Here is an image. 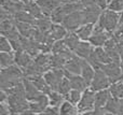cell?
Returning <instances> with one entry per match:
<instances>
[{"label":"cell","mask_w":123,"mask_h":115,"mask_svg":"<svg viewBox=\"0 0 123 115\" xmlns=\"http://www.w3.org/2000/svg\"><path fill=\"white\" fill-rule=\"evenodd\" d=\"M65 77V70L61 68H52L51 70L47 71L43 74V77L48 83V85L50 86L52 92H57V88L60 86L62 80Z\"/></svg>","instance_id":"6da1fadb"},{"label":"cell","mask_w":123,"mask_h":115,"mask_svg":"<svg viewBox=\"0 0 123 115\" xmlns=\"http://www.w3.org/2000/svg\"><path fill=\"white\" fill-rule=\"evenodd\" d=\"M79 113H85V112H93L95 110V92L87 88L83 92L80 102L77 105Z\"/></svg>","instance_id":"7a4b0ae2"},{"label":"cell","mask_w":123,"mask_h":115,"mask_svg":"<svg viewBox=\"0 0 123 115\" xmlns=\"http://www.w3.org/2000/svg\"><path fill=\"white\" fill-rule=\"evenodd\" d=\"M111 86V83L109 81L108 77L105 74V72L99 69V70H95V75L94 79L92 81L91 85H90V89H92L93 92L97 93L99 90H104V89H108Z\"/></svg>","instance_id":"3957f363"},{"label":"cell","mask_w":123,"mask_h":115,"mask_svg":"<svg viewBox=\"0 0 123 115\" xmlns=\"http://www.w3.org/2000/svg\"><path fill=\"white\" fill-rule=\"evenodd\" d=\"M102 70L108 77L111 84H115L117 82H120L123 80V73L121 70V66L119 64L110 62V64H107V65H103Z\"/></svg>","instance_id":"277c9868"},{"label":"cell","mask_w":123,"mask_h":115,"mask_svg":"<svg viewBox=\"0 0 123 115\" xmlns=\"http://www.w3.org/2000/svg\"><path fill=\"white\" fill-rule=\"evenodd\" d=\"M62 25L66 28L68 32H74L83 25V17H82V11L72 13L65 17Z\"/></svg>","instance_id":"5b68a950"},{"label":"cell","mask_w":123,"mask_h":115,"mask_svg":"<svg viewBox=\"0 0 123 115\" xmlns=\"http://www.w3.org/2000/svg\"><path fill=\"white\" fill-rule=\"evenodd\" d=\"M102 13H103V10L99 6L96 5V4L84 6L82 10L83 25H85V24H95L98 21Z\"/></svg>","instance_id":"8992f818"},{"label":"cell","mask_w":123,"mask_h":115,"mask_svg":"<svg viewBox=\"0 0 123 115\" xmlns=\"http://www.w3.org/2000/svg\"><path fill=\"white\" fill-rule=\"evenodd\" d=\"M104 16H105V28H106V31L113 34V32L117 30V28L120 25V14L112 12L110 10H105Z\"/></svg>","instance_id":"52a82bcc"},{"label":"cell","mask_w":123,"mask_h":115,"mask_svg":"<svg viewBox=\"0 0 123 115\" xmlns=\"http://www.w3.org/2000/svg\"><path fill=\"white\" fill-rule=\"evenodd\" d=\"M6 80H24V71L17 65L1 69V81Z\"/></svg>","instance_id":"ba28073f"},{"label":"cell","mask_w":123,"mask_h":115,"mask_svg":"<svg viewBox=\"0 0 123 115\" xmlns=\"http://www.w3.org/2000/svg\"><path fill=\"white\" fill-rule=\"evenodd\" d=\"M104 49L107 52V54L109 55L111 61L116 62V64H121V58H120L119 52H118V41L115 39V37H111L106 43H105Z\"/></svg>","instance_id":"9c48e42d"},{"label":"cell","mask_w":123,"mask_h":115,"mask_svg":"<svg viewBox=\"0 0 123 115\" xmlns=\"http://www.w3.org/2000/svg\"><path fill=\"white\" fill-rule=\"evenodd\" d=\"M65 75L70 82V85H71V89H76L79 92L83 93L89 88V85L85 82V80L83 79L81 75L78 74H71V73H68L65 71Z\"/></svg>","instance_id":"30bf717a"},{"label":"cell","mask_w":123,"mask_h":115,"mask_svg":"<svg viewBox=\"0 0 123 115\" xmlns=\"http://www.w3.org/2000/svg\"><path fill=\"white\" fill-rule=\"evenodd\" d=\"M95 47L89 42V41H81L79 43V45L77 46V49H74V55H77L81 59L87 60L90 58V56L92 55V53L94 52Z\"/></svg>","instance_id":"8fae6325"},{"label":"cell","mask_w":123,"mask_h":115,"mask_svg":"<svg viewBox=\"0 0 123 115\" xmlns=\"http://www.w3.org/2000/svg\"><path fill=\"white\" fill-rule=\"evenodd\" d=\"M23 84L24 87H25V94H26V98L29 102H32V101L38 100L40 97H42L44 94H42L41 92H39L38 89L36 88V86L32 84L31 81L27 79L23 80Z\"/></svg>","instance_id":"7c38bea8"},{"label":"cell","mask_w":123,"mask_h":115,"mask_svg":"<svg viewBox=\"0 0 123 115\" xmlns=\"http://www.w3.org/2000/svg\"><path fill=\"white\" fill-rule=\"evenodd\" d=\"M37 3L41 8L43 15L50 17L51 14L62 5L60 0H37Z\"/></svg>","instance_id":"4fadbf2b"},{"label":"cell","mask_w":123,"mask_h":115,"mask_svg":"<svg viewBox=\"0 0 123 115\" xmlns=\"http://www.w3.org/2000/svg\"><path fill=\"white\" fill-rule=\"evenodd\" d=\"M49 107H50V102H49V97H48V95H43L38 100L29 102V110L38 115L41 114L43 111H45Z\"/></svg>","instance_id":"5bb4252c"},{"label":"cell","mask_w":123,"mask_h":115,"mask_svg":"<svg viewBox=\"0 0 123 115\" xmlns=\"http://www.w3.org/2000/svg\"><path fill=\"white\" fill-rule=\"evenodd\" d=\"M32 62H34V58L27 52L23 51L15 53V65H17L23 71L27 69Z\"/></svg>","instance_id":"9a60e30c"},{"label":"cell","mask_w":123,"mask_h":115,"mask_svg":"<svg viewBox=\"0 0 123 115\" xmlns=\"http://www.w3.org/2000/svg\"><path fill=\"white\" fill-rule=\"evenodd\" d=\"M81 66H82V59L79 58L77 55H74L71 59L67 61V64L64 67V70L71 74H81Z\"/></svg>","instance_id":"2e32d148"},{"label":"cell","mask_w":123,"mask_h":115,"mask_svg":"<svg viewBox=\"0 0 123 115\" xmlns=\"http://www.w3.org/2000/svg\"><path fill=\"white\" fill-rule=\"evenodd\" d=\"M24 4H25V11L28 12L31 16H34L36 19L42 18L44 17L43 12L37 1H32V0H24Z\"/></svg>","instance_id":"e0dca14e"},{"label":"cell","mask_w":123,"mask_h":115,"mask_svg":"<svg viewBox=\"0 0 123 115\" xmlns=\"http://www.w3.org/2000/svg\"><path fill=\"white\" fill-rule=\"evenodd\" d=\"M68 31L66 30V28L63 25L60 24H53L50 29V31L48 32V36L51 39H53L54 41H60V40H64L66 36H67Z\"/></svg>","instance_id":"ac0fdd59"},{"label":"cell","mask_w":123,"mask_h":115,"mask_svg":"<svg viewBox=\"0 0 123 115\" xmlns=\"http://www.w3.org/2000/svg\"><path fill=\"white\" fill-rule=\"evenodd\" d=\"M112 37V33L105 31V32H100V33H94L93 36L90 38L89 42L93 45L94 47H103L105 45V43Z\"/></svg>","instance_id":"d6986e66"},{"label":"cell","mask_w":123,"mask_h":115,"mask_svg":"<svg viewBox=\"0 0 123 115\" xmlns=\"http://www.w3.org/2000/svg\"><path fill=\"white\" fill-rule=\"evenodd\" d=\"M81 77L85 80V82L87 83V85H91L92 81L94 79V75H95V69L89 64V61L82 59V66H81Z\"/></svg>","instance_id":"ffe728a7"},{"label":"cell","mask_w":123,"mask_h":115,"mask_svg":"<svg viewBox=\"0 0 123 115\" xmlns=\"http://www.w3.org/2000/svg\"><path fill=\"white\" fill-rule=\"evenodd\" d=\"M110 98L111 94L109 88L95 93V109H104Z\"/></svg>","instance_id":"44dd1931"},{"label":"cell","mask_w":123,"mask_h":115,"mask_svg":"<svg viewBox=\"0 0 123 115\" xmlns=\"http://www.w3.org/2000/svg\"><path fill=\"white\" fill-rule=\"evenodd\" d=\"M94 25L95 24H85V25H82L74 32L80 38L81 41H89L90 38L94 33Z\"/></svg>","instance_id":"7402d4cb"},{"label":"cell","mask_w":123,"mask_h":115,"mask_svg":"<svg viewBox=\"0 0 123 115\" xmlns=\"http://www.w3.org/2000/svg\"><path fill=\"white\" fill-rule=\"evenodd\" d=\"M64 42H65L66 46L70 49L71 52H74V49H77V46L79 45V43L81 42L80 38L77 36L76 32H68L67 36L64 38Z\"/></svg>","instance_id":"603a6c76"},{"label":"cell","mask_w":123,"mask_h":115,"mask_svg":"<svg viewBox=\"0 0 123 115\" xmlns=\"http://www.w3.org/2000/svg\"><path fill=\"white\" fill-rule=\"evenodd\" d=\"M29 81H31L32 84L36 86L37 89H38L39 92H41L42 94L49 95L50 93L52 92L51 88H50V86L48 85V83L45 82V80H44V77H43V75H42V77H35V79H32V80H29Z\"/></svg>","instance_id":"cb8c5ba5"},{"label":"cell","mask_w":123,"mask_h":115,"mask_svg":"<svg viewBox=\"0 0 123 115\" xmlns=\"http://www.w3.org/2000/svg\"><path fill=\"white\" fill-rule=\"evenodd\" d=\"M48 97H49L50 107L52 108H60L66 100L65 96H63L58 92H51L48 95Z\"/></svg>","instance_id":"d4e9b609"},{"label":"cell","mask_w":123,"mask_h":115,"mask_svg":"<svg viewBox=\"0 0 123 115\" xmlns=\"http://www.w3.org/2000/svg\"><path fill=\"white\" fill-rule=\"evenodd\" d=\"M15 65V53H0V67L1 69Z\"/></svg>","instance_id":"484cf974"},{"label":"cell","mask_w":123,"mask_h":115,"mask_svg":"<svg viewBox=\"0 0 123 115\" xmlns=\"http://www.w3.org/2000/svg\"><path fill=\"white\" fill-rule=\"evenodd\" d=\"M60 115H79V111L77 105L66 101L60 107Z\"/></svg>","instance_id":"4316f807"},{"label":"cell","mask_w":123,"mask_h":115,"mask_svg":"<svg viewBox=\"0 0 123 115\" xmlns=\"http://www.w3.org/2000/svg\"><path fill=\"white\" fill-rule=\"evenodd\" d=\"M52 25H53V23H52L51 18L44 16V17H42V18L37 19L36 28L39 29L40 31H42L43 33H48V32L50 31V29H51Z\"/></svg>","instance_id":"83f0119b"},{"label":"cell","mask_w":123,"mask_h":115,"mask_svg":"<svg viewBox=\"0 0 123 115\" xmlns=\"http://www.w3.org/2000/svg\"><path fill=\"white\" fill-rule=\"evenodd\" d=\"M14 18H15V21L30 24V25H32V26H35V27H36L37 19L35 18L34 16H31V15H30L28 12H26V11H22V12L16 13V14L14 15Z\"/></svg>","instance_id":"f1b7e54d"},{"label":"cell","mask_w":123,"mask_h":115,"mask_svg":"<svg viewBox=\"0 0 123 115\" xmlns=\"http://www.w3.org/2000/svg\"><path fill=\"white\" fill-rule=\"evenodd\" d=\"M94 54H95V57L96 59L99 61V64L102 65H107V64H110L111 59L109 57V55L107 54V52L104 49V47H96L94 49Z\"/></svg>","instance_id":"f546056e"},{"label":"cell","mask_w":123,"mask_h":115,"mask_svg":"<svg viewBox=\"0 0 123 115\" xmlns=\"http://www.w3.org/2000/svg\"><path fill=\"white\" fill-rule=\"evenodd\" d=\"M119 103H120V99L115 98V97L111 96V98L108 100V102L105 105L104 109L106 110V112H108V113H112L115 115H118V112H119Z\"/></svg>","instance_id":"4dcf8cb0"},{"label":"cell","mask_w":123,"mask_h":115,"mask_svg":"<svg viewBox=\"0 0 123 115\" xmlns=\"http://www.w3.org/2000/svg\"><path fill=\"white\" fill-rule=\"evenodd\" d=\"M66 16H67V14L64 12L63 8H62V5H61L60 8L56 9V10L52 13L50 18H51V21L53 24H60V25H62Z\"/></svg>","instance_id":"1f68e13d"},{"label":"cell","mask_w":123,"mask_h":115,"mask_svg":"<svg viewBox=\"0 0 123 115\" xmlns=\"http://www.w3.org/2000/svg\"><path fill=\"white\" fill-rule=\"evenodd\" d=\"M109 90H110L111 96L115 97V98H123V80L115 84H111V86L109 87Z\"/></svg>","instance_id":"d6a6232c"},{"label":"cell","mask_w":123,"mask_h":115,"mask_svg":"<svg viewBox=\"0 0 123 115\" xmlns=\"http://www.w3.org/2000/svg\"><path fill=\"white\" fill-rule=\"evenodd\" d=\"M82 94H83V93L79 92V90L71 89V90H70V92L65 96V99H66V101H69V102L72 103V104L78 105V103L80 102V100H81Z\"/></svg>","instance_id":"836d02e7"},{"label":"cell","mask_w":123,"mask_h":115,"mask_svg":"<svg viewBox=\"0 0 123 115\" xmlns=\"http://www.w3.org/2000/svg\"><path fill=\"white\" fill-rule=\"evenodd\" d=\"M0 52L1 53H12V52H14L11 42L4 36H1V38H0Z\"/></svg>","instance_id":"e575fe53"},{"label":"cell","mask_w":123,"mask_h":115,"mask_svg":"<svg viewBox=\"0 0 123 115\" xmlns=\"http://www.w3.org/2000/svg\"><path fill=\"white\" fill-rule=\"evenodd\" d=\"M70 90H71V85H70V82H69V80L65 77L63 80H62L60 86H58V88H57V92L60 93V94L63 95V96H66V95H67Z\"/></svg>","instance_id":"d590c367"},{"label":"cell","mask_w":123,"mask_h":115,"mask_svg":"<svg viewBox=\"0 0 123 115\" xmlns=\"http://www.w3.org/2000/svg\"><path fill=\"white\" fill-rule=\"evenodd\" d=\"M107 10H110V11H112V12L121 14L123 12V0H112V1L108 4Z\"/></svg>","instance_id":"8d00e7d4"},{"label":"cell","mask_w":123,"mask_h":115,"mask_svg":"<svg viewBox=\"0 0 123 115\" xmlns=\"http://www.w3.org/2000/svg\"><path fill=\"white\" fill-rule=\"evenodd\" d=\"M0 108H1L0 115H12V111H11V108L8 102H1Z\"/></svg>","instance_id":"74e56055"},{"label":"cell","mask_w":123,"mask_h":115,"mask_svg":"<svg viewBox=\"0 0 123 115\" xmlns=\"http://www.w3.org/2000/svg\"><path fill=\"white\" fill-rule=\"evenodd\" d=\"M112 36L115 37V39L118 41V42H119V41H123V24H120L119 27H118L117 30L113 32Z\"/></svg>","instance_id":"f35d334b"},{"label":"cell","mask_w":123,"mask_h":115,"mask_svg":"<svg viewBox=\"0 0 123 115\" xmlns=\"http://www.w3.org/2000/svg\"><path fill=\"white\" fill-rule=\"evenodd\" d=\"M39 115H60V108H52L49 107L45 111H43Z\"/></svg>","instance_id":"ab89813d"},{"label":"cell","mask_w":123,"mask_h":115,"mask_svg":"<svg viewBox=\"0 0 123 115\" xmlns=\"http://www.w3.org/2000/svg\"><path fill=\"white\" fill-rule=\"evenodd\" d=\"M95 4L97 6H99L103 11L107 10V8H108V3H107L106 0H95Z\"/></svg>","instance_id":"60d3db41"},{"label":"cell","mask_w":123,"mask_h":115,"mask_svg":"<svg viewBox=\"0 0 123 115\" xmlns=\"http://www.w3.org/2000/svg\"><path fill=\"white\" fill-rule=\"evenodd\" d=\"M118 52H119L121 61H123V41H119L118 42Z\"/></svg>","instance_id":"b9f144b4"},{"label":"cell","mask_w":123,"mask_h":115,"mask_svg":"<svg viewBox=\"0 0 123 115\" xmlns=\"http://www.w3.org/2000/svg\"><path fill=\"white\" fill-rule=\"evenodd\" d=\"M106 114V110L105 109H95L92 112V115H105Z\"/></svg>","instance_id":"7bdbcfd3"},{"label":"cell","mask_w":123,"mask_h":115,"mask_svg":"<svg viewBox=\"0 0 123 115\" xmlns=\"http://www.w3.org/2000/svg\"><path fill=\"white\" fill-rule=\"evenodd\" d=\"M80 2L82 3L83 6H89L92 4H95V0H80Z\"/></svg>","instance_id":"ee69618b"},{"label":"cell","mask_w":123,"mask_h":115,"mask_svg":"<svg viewBox=\"0 0 123 115\" xmlns=\"http://www.w3.org/2000/svg\"><path fill=\"white\" fill-rule=\"evenodd\" d=\"M61 4H70V3H77L80 2V0H60Z\"/></svg>","instance_id":"f6af8a7d"},{"label":"cell","mask_w":123,"mask_h":115,"mask_svg":"<svg viewBox=\"0 0 123 115\" xmlns=\"http://www.w3.org/2000/svg\"><path fill=\"white\" fill-rule=\"evenodd\" d=\"M118 115H123V98L120 99V103H119V112Z\"/></svg>","instance_id":"bcb514c9"},{"label":"cell","mask_w":123,"mask_h":115,"mask_svg":"<svg viewBox=\"0 0 123 115\" xmlns=\"http://www.w3.org/2000/svg\"><path fill=\"white\" fill-rule=\"evenodd\" d=\"M19 115H38V114H36V113H34V112H31L30 110H28V111L23 112V113H21Z\"/></svg>","instance_id":"7dc6e473"},{"label":"cell","mask_w":123,"mask_h":115,"mask_svg":"<svg viewBox=\"0 0 123 115\" xmlns=\"http://www.w3.org/2000/svg\"><path fill=\"white\" fill-rule=\"evenodd\" d=\"M120 24H123V12L120 14Z\"/></svg>","instance_id":"c3c4849f"},{"label":"cell","mask_w":123,"mask_h":115,"mask_svg":"<svg viewBox=\"0 0 123 115\" xmlns=\"http://www.w3.org/2000/svg\"><path fill=\"white\" fill-rule=\"evenodd\" d=\"M79 115H92V112H85V113H79Z\"/></svg>","instance_id":"681fc988"},{"label":"cell","mask_w":123,"mask_h":115,"mask_svg":"<svg viewBox=\"0 0 123 115\" xmlns=\"http://www.w3.org/2000/svg\"><path fill=\"white\" fill-rule=\"evenodd\" d=\"M120 66H121V70H122V73H123V61H121V64H120Z\"/></svg>","instance_id":"f907efd6"},{"label":"cell","mask_w":123,"mask_h":115,"mask_svg":"<svg viewBox=\"0 0 123 115\" xmlns=\"http://www.w3.org/2000/svg\"><path fill=\"white\" fill-rule=\"evenodd\" d=\"M105 115H115V114H112V113H108V112H106V114Z\"/></svg>","instance_id":"816d5d0a"},{"label":"cell","mask_w":123,"mask_h":115,"mask_svg":"<svg viewBox=\"0 0 123 115\" xmlns=\"http://www.w3.org/2000/svg\"><path fill=\"white\" fill-rule=\"evenodd\" d=\"M106 1H107V3L109 4V3H110V2H111V1H112V0H106Z\"/></svg>","instance_id":"f5cc1de1"}]
</instances>
